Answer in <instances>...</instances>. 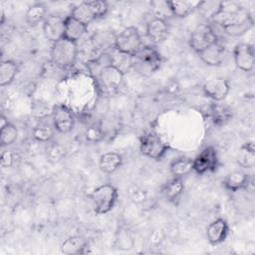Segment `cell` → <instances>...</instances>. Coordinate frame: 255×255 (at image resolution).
<instances>
[{"instance_id": "3957f363", "label": "cell", "mask_w": 255, "mask_h": 255, "mask_svg": "<svg viewBox=\"0 0 255 255\" xmlns=\"http://www.w3.org/2000/svg\"><path fill=\"white\" fill-rule=\"evenodd\" d=\"M78 53V43L62 38L53 43L51 49V60L57 67L68 69L75 64Z\"/></svg>"}, {"instance_id": "cb8c5ba5", "label": "cell", "mask_w": 255, "mask_h": 255, "mask_svg": "<svg viewBox=\"0 0 255 255\" xmlns=\"http://www.w3.org/2000/svg\"><path fill=\"white\" fill-rule=\"evenodd\" d=\"M115 41L116 35L109 31L97 32L91 38L93 48L95 50L102 51V53H107L115 48Z\"/></svg>"}, {"instance_id": "30bf717a", "label": "cell", "mask_w": 255, "mask_h": 255, "mask_svg": "<svg viewBox=\"0 0 255 255\" xmlns=\"http://www.w3.org/2000/svg\"><path fill=\"white\" fill-rule=\"evenodd\" d=\"M233 58L236 67L243 72H250L255 65V52L252 45L246 43L237 44L233 50Z\"/></svg>"}, {"instance_id": "6da1fadb", "label": "cell", "mask_w": 255, "mask_h": 255, "mask_svg": "<svg viewBox=\"0 0 255 255\" xmlns=\"http://www.w3.org/2000/svg\"><path fill=\"white\" fill-rule=\"evenodd\" d=\"M211 19L226 34L233 37L245 34L254 25L253 16L250 12L237 2L231 1L219 2V6Z\"/></svg>"}, {"instance_id": "e575fe53", "label": "cell", "mask_w": 255, "mask_h": 255, "mask_svg": "<svg viewBox=\"0 0 255 255\" xmlns=\"http://www.w3.org/2000/svg\"><path fill=\"white\" fill-rule=\"evenodd\" d=\"M65 154V149L60 144H53L49 151V157L51 160L58 161Z\"/></svg>"}, {"instance_id": "44dd1931", "label": "cell", "mask_w": 255, "mask_h": 255, "mask_svg": "<svg viewBox=\"0 0 255 255\" xmlns=\"http://www.w3.org/2000/svg\"><path fill=\"white\" fill-rule=\"evenodd\" d=\"M184 191V183L180 177H172L167 180L161 187V194L164 198L172 203H176Z\"/></svg>"}, {"instance_id": "9a60e30c", "label": "cell", "mask_w": 255, "mask_h": 255, "mask_svg": "<svg viewBox=\"0 0 255 255\" xmlns=\"http://www.w3.org/2000/svg\"><path fill=\"white\" fill-rule=\"evenodd\" d=\"M198 55L201 61L207 66H220L226 57V49L225 46L218 40Z\"/></svg>"}, {"instance_id": "d590c367", "label": "cell", "mask_w": 255, "mask_h": 255, "mask_svg": "<svg viewBox=\"0 0 255 255\" xmlns=\"http://www.w3.org/2000/svg\"><path fill=\"white\" fill-rule=\"evenodd\" d=\"M1 166L3 168L10 167L14 162V153L12 150H4L1 154Z\"/></svg>"}, {"instance_id": "8fae6325", "label": "cell", "mask_w": 255, "mask_h": 255, "mask_svg": "<svg viewBox=\"0 0 255 255\" xmlns=\"http://www.w3.org/2000/svg\"><path fill=\"white\" fill-rule=\"evenodd\" d=\"M52 119L54 128L60 133H68L74 128V116L72 112L64 105H58L53 108Z\"/></svg>"}, {"instance_id": "ffe728a7", "label": "cell", "mask_w": 255, "mask_h": 255, "mask_svg": "<svg viewBox=\"0 0 255 255\" xmlns=\"http://www.w3.org/2000/svg\"><path fill=\"white\" fill-rule=\"evenodd\" d=\"M202 1H166L165 5L170 13L178 18H184L197 10Z\"/></svg>"}, {"instance_id": "ac0fdd59", "label": "cell", "mask_w": 255, "mask_h": 255, "mask_svg": "<svg viewBox=\"0 0 255 255\" xmlns=\"http://www.w3.org/2000/svg\"><path fill=\"white\" fill-rule=\"evenodd\" d=\"M89 241L79 235L70 236L66 240L63 241L61 244V252L68 255H74V254H85L89 252Z\"/></svg>"}, {"instance_id": "f1b7e54d", "label": "cell", "mask_w": 255, "mask_h": 255, "mask_svg": "<svg viewBox=\"0 0 255 255\" xmlns=\"http://www.w3.org/2000/svg\"><path fill=\"white\" fill-rule=\"evenodd\" d=\"M169 169L174 177L182 178L192 171V159L185 156L176 157L170 162Z\"/></svg>"}, {"instance_id": "5bb4252c", "label": "cell", "mask_w": 255, "mask_h": 255, "mask_svg": "<svg viewBox=\"0 0 255 255\" xmlns=\"http://www.w3.org/2000/svg\"><path fill=\"white\" fill-rule=\"evenodd\" d=\"M169 34L168 23L159 17H154L146 24V35L154 44H160L166 40Z\"/></svg>"}, {"instance_id": "1f68e13d", "label": "cell", "mask_w": 255, "mask_h": 255, "mask_svg": "<svg viewBox=\"0 0 255 255\" xmlns=\"http://www.w3.org/2000/svg\"><path fill=\"white\" fill-rule=\"evenodd\" d=\"M32 134L33 137L40 142H49L54 136V129L49 125L40 124L34 127Z\"/></svg>"}, {"instance_id": "4fadbf2b", "label": "cell", "mask_w": 255, "mask_h": 255, "mask_svg": "<svg viewBox=\"0 0 255 255\" xmlns=\"http://www.w3.org/2000/svg\"><path fill=\"white\" fill-rule=\"evenodd\" d=\"M65 18L58 15H49L43 22V33L51 42H56L64 38Z\"/></svg>"}, {"instance_id": "8d00e7d4", "label": "cell", "mask_w": 255, "mask_h": 255, "mask_svg": "<svg viewBox=\"0 0 255 255\" xmlns=\"http://www.w3.org/2000/svg\"><path fill=\"white\" fill-rule=\"evenodd\" d=\"M9 122H8V120L2 115L1 117H0V128H2V127H4V126H6L7 124H8Z\"/></svg>"}, {"instance_id": "e0dca14e", "label": "cell", "mask_w": 255, "mask_h": 255, "mask_svg": "<svg viewBox=\"0 0 255 255\" xmlns=\"http://www.w3.org/2000/svg\"><path fill=\"white\" fill-rule=\"evenodd\" d=\"M108 53L110 65L118 69L124 75L130 72L134 67V57L113 48Z\"/></svg>"}, {"instance_id": "7a4b0ae2", "label": "cell", "mask_w": 255, "mask_h": 255, "mask_svg": "<svg viewBox=\"0 0 255 255\" xmlns=\"http://www.w3.org/2000/svg\"><path fill=\"white\" fill-rule=\"evenodd\" d=\"M124 76L125 75L118 69L108 65L95 74L94 78L100 94L109 97L117 94L121 89L124 83Z\"/></svg>"}, {"instance_id": "2e32d148", "label": "cell", "mask_w": 255, "mask_h": 255, "mask_svg": "<svg viewBox=\"0 0 255 255\" xmlns=\"http://www.w3.org/2000/svg\"><path fill=\"white\" fill-rule=\"evenodd\" d=\"M229 225L223 218H217L212 221L206 230V236L210 244L217 245L222 243L228 236Z\"/></svg>"}, {"instance_id": "ba28073f", "label": "cell", "mask_w": 255, "mask_h": 255, "mask_svg": "<svg viewBox=\"0 0 255 255\" xmlns=\"http://www.w3.org/2000/svg\"><path fill=\"white\" fill-rule=\"evenodd\" d=\"M217 41L218 37L212 25L204 23L198 25L192 31L189 38V46L194 52L199 54Z\"/></svg>"}, {"instance_id": "9c48e42d", "label": "cell", "mask_w": 255, "mask_h": 255, "mask_svg": "<svg viewBox=\"0 0 255 255\" xmlns=\"http://www.w3.org/2000/svg\"><path fill=\"white\" fill-rule=\"evenodd\" d=\"M219 164V159L215 147L209 145L203 148L200 153L192 159V171L197 174L213 172Z\"/></svg>"}, {"instance_id": "7c38bea8", "label": "cell", "mask_w": 255, "mask_h": 255, "mask_svg": "<svg viewBox=\"0 0 255 255\" xmlns=\"http://www.w3.org/2000/svg\"><path fill=\"white\" fill-rule=\"evenodd\" d=\"M202 90L206 97L210 98L214 102H220L228 95L230 85L226 79L218 77L205 82Z\"/></svg>"}, {"instance_id": "d6a6232c", "label": "cell", "mask_w": 255, "mask_h": 255, "mask_svg": "<svg viewBox=\"0 0 255 255\" xmlns=\"http://www.w3.org/2000/svg\"><path fill=\"white\" fill-rule=\"evenodd\" d=\"M105 136V132L103 130L102 126L100 125H93L90 126L87 129H86V133H85V137L88 141L90 142H98L101 139H103V137Z\"/></svg>"}, {"instance_id": "d6986e66", "label": "cell", "mask_w": 255, "mask_h": 255, "mask_svg": "<svg viewBox=\"0 0 255 255\" xmlns=\"http://www.w3.org/2000/svg\"><path fill=\"white\" fill-rule=\"evenodd\" d=\"M88 26L82 22L75 19L73 16L69 15L65 17V28H64V38L72 42L78 43L80 39L84 37L87 33Z\"/></svg>"}, {"instance_id": "836d02e7", "label": "cell", "mask_w": 255, "mask_h": 255, "mask_svg": "<svg viewBox=\"0 0 255 255\" xmlns=\"http://www.w3.org/2000/svg\"><path fill=\"white\" fill-rule=\"evenodd\" d=\"M117 242V248L120 250H129L132 248L133 240L131 235L128 231H123L119 234V236L116 239Z\"/></svg>"}, {"instance_id": "603a6c76", "label": "cell", "mask_w": 255, "mask_h": 255, "mask_svg": "<svg viewBox=\"0 0 255 255\" xmlns=\"http://www.w3.org/2000/svg\"><path fill=\"white\" fill-rule=\"evenodd\" d=\"M248 183L249 176L242 170H234L228 173L223 180L224 187L231 192H237L245 188Z\"/></svg>"}, {"instance_id": "74e56055", "label": "cell", "mask_w": 255, "mask_h": 255, "mask_svg": "<svg viewBox=\"0 0 255 255\" xmlns=\"http://www.w3.org/2000/svg\"><path fill=\"white\" fill-rule=\"evenodd\" d=\"M4 12H3V10H1V24H3L4 23Z\"/></svg>"}, {"instance_id": "5b68a950", "label": "cell", "mask_w": 255, "mask_h": 255, "mask_svg": "<svg viewBox=\"0 0 255 255\" xmlns=\"http://www.w3.org/2000/svg\"><path fill=\"white\" fill-rule=\"evenodd\" d=\"M90 197L96 213L106 214L113 209L118 199V189L112 184H103L95 188Z\"/></svg>"}, {"instance_id": "4dcf8cb0", "label": "cell", "mask_w": 255, "mask_h": 255, "mask_svg": "<svg viewBox=\"0 0 255 255\" xmlns=\"http://www.w3.org/2000/svg\"><path fill=\"white\" fill-rule=\"evenodd\" d=\"M18 136V129L13 125L8 123L6 126L0 128V143L1 146L12 144Z\"/></svg>"}, {"instance_id": "d4e9b609", "label": "cell", "mask_w": 255, "mask_h": 255, "mask_svg": "<svg viewBox=\"0 0 255 255\" xmlns=\"http://www.w3.org/2000/svg\"><path fill=\"white\" fill-rule=\"evenodd\" d=\"M71 16H73L75 19H77L78 21L82 22L87 26L97 19L91 1H85L76 5L72 9Z\"/></svg>"}, {"instance_id": "52a82bcc", "label": "cell", "mask_w": 255, "mask_h": 255, "mask_svg": "<svg viewBox=\"0 0 255 255\" xmlns=\"http://www.w3.org/2000/svg\"><path fill=\"white\" fill-rule=\"evenodd\" d=\"M169 146L154 131H146L139 137L140 152L152 159L159 160L168 150Z\"/></svg>"}, {"instance_id": "f546056e", "label": "cell", "mask_w": 255, "mask_h": 255, "mask_svg": "<svg viewBox=\"0 0 255 255\" xmlns=\"http://www.w3.org/2000/svg\"><path fill=\"white\" fill-rule=\"evenodd\" d=\"M240 150H241V153L238 157V162L245 167H252L254 164V155H255L254 143L252 141L245 142L240 147Z\"/></svg>"}, {"instance_id": "484cf974", "label": "cell", "mask_w": 255, "mask_h": 255, "mask_svg": "<svg viewBox=\"0 0 255 255\" xmlns=\"http://www.w3.org/2000/svg\"><path fill=\"white\" fill-rule=\"evenodd\" d=\"M123 163V156L114 151H109L101 155L99 160V166L100 169L105 173H113L117 169L120 168V166Z\"/></svg>"}, {"instance_id": "8992f818", "label": "cell", "mask_w": 255, "mask_h": 255, "mask_svg": "<svg viewBox=\"0 0 255 255\" xmlns=\"http://www.w3.org/2000/svg\"><path fill=\"white\" fill-rule=\"evenodd\" d=\"M143 44L141 37L135 27H127L118 35H116L115 48L132 57H134L139 52Z\"/></svg>"}, {"instance_id": "277c9868", "label": "cell", "mask_w": 255, "mask_h": 255, "mask_svg": "<svg viewBox=\"0 0 255 255\" xmlns=\"http://www.w3.org/2000/svg\"><path fill=\"white\" fill-rule=\"evenodd\" d=\"M162 64V57L158 50L150 45L142 46L134 56V67L138 73L148 76L157 71Z\"/></svg>"}, {"instance_id": "4316f807", "label": "cell", "mask_w": 255, "mask_h": 255, "mask_svg": "<svg viewBox=\"0 0 255 255\" xmlns=\"http://www.w3.org/2000/svg\"><path fill=\"white\" fill-rule=\"evenodd\" d=\"M47 17V7L43 3H35L31 5L25 14V20L29 26H36L40 22H44Z\"/></svg>"}, {"instance_id": "83f0119b", "label": "cell", "mask_w": 255, "mask_h": 255, "mask_svg": "<svg viewBox=\"0 0 255 255\" xmlns=\"http://www.w3.org/2000/svg\"><path fill=\"white\" fill-rule=\"evenodd\" d=\"M19 69L18 65L12 60L2 61L0 64V85L6 87L10 85L15 76L17 75Z\"/></svg>"}, {"instance_id": "7402d4cb", "label": "cell", "mask_w": 255, "mask_h": 255, "mask_svg": "<svg viewBox=\"0 0 255 255\" xmlns=\"http://www.w3.org/2000/svg\"><path fill=\"white\" fill-rule=\"evenodd\" d=\"M207 116L214 125L223 126L231 120L232 113L226 106L214 102L209 105L207 109Z\"/></svg>"}]
</instances>
